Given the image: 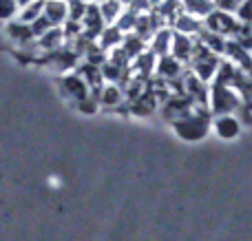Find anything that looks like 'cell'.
<instances>
[{
    "mask_svg": "<svg viewBox=\"0 0 252 241\" xmlns=\"http://www.w3.org/2000/svg\"><path fill=\"white\" fill-rule=\"evenodd\" d=\"M78 109L82 111V113H95V111L100 109V102H97V97L91 93V95H89L87 100L78 102Z\"/></svg>",
    "mask_w": 252,
    "mask_h": 241,
    "instance_id": "cell-22",
    "label": "cell"
},
{
    "mask_svg": "<svg viewBox=\"0 0 252 241\" xmlns=\"http://www.w3.org/2000/svg\"><path fill=\"white\" fill-rule=\"evenodd\" d=\"M122 4H133V0H120Z\"/></svg>",
    "mask_w": 252,
    "mask_h": 241,
    "instance_id": "cell-25",
    "label": "cell"
},
{
    "mask_svg": "<svg viewBox=\"0 0 252 241\" xmlns=\"http://www.w3.org/2000/svg\"><path fill=\"white\" fill-rule=\"evenodd\" d=\"M173 31L168 29H159L155 35H153V42H151V53L155 58H164L170 56V49H173Z\"/></svg>",
    "mask_w": 252,
    "mask_h": 241,
    "instance_id": "cell-12",
    "label": "cell"
},
{
    "mask_svg": "<svg viewBox=\"0 0 252 241\" xmlns=\"http://www.w3.org/2000/svg\"><path fill=\"white\" fill-rule=\"evenodd\" d=\"M237 18L241 20V25L252 27V0H241L239 9H237Z\"/></svg>",
    "mask_w": 252,
    "mask_h": 241,
    "instance_id": "cell-20",
    "label": "cell"
},
{
    "mask_svg": "<svg viewBox=\"0 0 252 241\" xmlns=\"http://www.w3.org/2000/svg\"><path fill=\"white\" fill-rule=\"evenodd\" d=\"M239 100H237V91L232 87H223L217 84L215 91L210 93V109L219 115H232V111H237Z\"/></svg>",
    "mask_w": 252,
    "mask_h": 241,
    "instance_id": "cell-3",
    "label": "cell"
},
{
    "mask_svg": "<svg viewBox=\"0 0 252 241\" xmlns=\"http://www.w3.org/2000/svg\"><path fill=\"white\" fill-rule=\"evenodd\" d=\"M44 4H47V0H35V2H31L29 7H25L20 13V22H27V25L35 22L44 13Z\"/></svg>",
    "mask_w": 252,
    "mask_h": 241,
    "instance_id": "cell-19",
    "label": "cell"
},
{
    "mask_svg": "<svg viewBox=\"0 0 252 241\" xmlns=\"http://www.w3.org/2000/svg\"><path fill=\"white\" fill-rule=\"evenodd\" d=\"M122 40H124L122 31H120L115 25H109L104 31H102V35H100V47L102 49H111V47L118 49L120 44H122Z\"/></svg>",
    "mask_w": 252,
    "mask_h": 241,
    "instance_id": "cell-16",
    "label": "cell"
},
{
    "mask_svg": "<svg viewBox=\"0 0 252 241\" xmlns=\"http://www.w3.org/2000/svg\"><path fill=\"white\" fill-rule=\"evenodd\" d=\"M195 44L197 40L190 38V35H182V33H175L173 35V49H170V56H175L179 62H190V56L195 51Z\"/></svg>",
    "mask_w": 252,
    "mask_h": 241,
    "instance_id": "cell-8",
    "label": "cell"
},
{
    "mask_svg": "<svg viewBox=\"0 0 252 241\" xmlns=\"http://www.w3.org/2000/svg\"><path fill=\"white\" fill-rule=\"evenodd\" d=\"M104 2H109V0H93V4H104Z\"/></svg>",
    "mask_w": 252,
    "mask_h": 241,
    "instance_id": "cell-24",
    "label": "cell"
},
{
    "mask_svg": "<svg viewBox=\"0 0 252 241\" xmlns=\"http://www.w3.org/2000/svg\"><path fill=\"white\" fill-rule=\"evenodd\" d=\"M182 9L195 18H206L215 11V0H182Z\"/></svg>",
    "mask_w": 252,
    "mask_h": 241,
    "instance_id": "cell-14",
    "label": "cell"
},
{
    "mask_svg": "<svg viewBox=\"0 0 252 241\" xmlns=\"http://www.w3.org/2000/svg\"><path fill=\"white\" fill-rule=\"evenodd\" d=\"M60 93L78 104V102L87 100L93 91H91V87H89V84L84 82L78 73H69V75H62V78H60Z\"/></svg>",
    "mask_w": 252,
    "mask_h": 241,
    "instance_id": "cell-5",
    "label": "cell"
},
{
    "mask_svg": "<svg viewBox=\"0 0 252 241\" xmlns=\"http://www.w3.org/2000/svg\"><path fill=\"white\" fill-rule=\"evenodd\" d=\"M31 2H35V0H16V4H18V7H22V9H25V7H29Z\"/></svg>",
    "mask_w": 252,
    "mask_h": 241,
    "instance_id": "cell-23",
    "label": "cell"
},
{
    "mask_svg": "<svg viewBox=\"0 0 252 241\" xmlns=\"http://www.w3.org/2000/svg\"><path fill=\"white\" fill-rule=\"evenodd\" d=\"M44 18L51 22V27H60L69 20V4L62 0H47L44 4Z\"/></svg>",
    "mask_w": 252,
    "mask_h": 241,
    "instance_id": "cell-10",
    "label": "cell"
},
{
    "mask_svg": "<svg viewBox=\"0 0 252 241\" xmlns=\"http://www.w3.org/2000/svg\"><path fill=\"white\" fill-rule=\"evenodd\" d=\"M155 73L159 75V80H164V82H175V80H182L184 78V62H179L175 56L157 58Z\"/></svg>",
    "mask_w": 252,
    "mask_h": 241,
    "instance_id": "cell-6",
    "label": "cell"
},
{
    "mask_svg": "<svg viewBox=\"0 0 252 241\" xmlns=\"http://www.w3.org/2000/svg\"><path fill=\"white\" fill-rule=\"evenodd\" d=\"M175 29H177V33H182V35H197V33H201V29H204V25L199 22V18H195V16H190V13H177L175 16Z\"/></svg>",
    "mask_w": 252,
    "mask_h": 241,
    "instance_id": "cell-11",
    "label": "cell"
},
{
    "mask_svg": "<svg viewBox=\"0 0 252 241\" xmlns=\"http://www.w3.org/2000/svg\"><path fill=\"white\" fill-rule=\"evenodd\" d=\"M208 115L201 113L199 109H195L192 113H188L186 118L177 120L175 122V128H177V133L182 137H186V140H199V137L206 135V128H208Z\"/></svg>",
    "mask_w": 252,
    "mask_h": 241,
    "instance_id": "cell-1",
    "label": "cell"
},
{
    "mask_svg": "<svg viewBox=\"0 0 252 241\" xmlns=\"http://www.w3.org/2000/svg\"><path fill=\"white\" fill-rule=\"evenodd\" d=\"M97 7H100L102 18H104L106 27H109V25H115V22H118V18L122 16V2H120V0H109V2L97 4Z\"/></svg>",
    "mask_w": 252,
    "mask_h": 241,
    "instance_id": "cell-17",
    "label": "cell"
},
{
    "mask_svg": "<svg viewBox=\"0 0 252 241\" xmlns=\"http://www.w3.org/2000/svg\"><path fill=\"white\" fill-rule=\"evenodd\" d=\"M16 9H18L16 0H0V22L11 20L13 13H16Z\"/></svg>",
    "mask_w": 252,
    "mask_h": 241,
    "instance_id": "cell-21",
    "label": "cell"
},
{
    "mask_svg": "<svg viewBox=\"0 0 252 241\" xmlns=\"http://www.w3.org/2000/svg\"><path fill=\"white\" fill-rule=\"evenodd\" d=\"M215 126H217L219 135H223V137H232L239 131V122H237V118H232V115H219Z\"/></svg>",
    "mask_w": 252,
    "mask_h": 241,
    "instance_id": "cell-18",
    "label": "cell"
},
{
    "mask_svg": "<svg viewBox=\"0 0 252 241\" xmlns=\"http://www.w3.org/2000/svg\"><path fill=\"white\" fill-rule=\"evenodd\" d=\"M93 95L97 97L100 106H104V109H120V104L126 100L124 89L120 84H104V87L95 89Z\"/></svg>",
    "mask_w": 252,
    "mask_h": 241,
    "instance_id": "cell-7",
    "label": "cell"
},
{
    "mask_svg": "<svg viewBox=\"0 0 252 241\" xmlns=\"http://www.w3.org/2000/svg\"><path fill=\"white\" fill-rule=\"evenodd\" d=\"M78 62H80L78 53H75L71 47H62V49H58V51L49 53V56L44 58V64L60 75H66L69 71H73L75 66H78Z\"/></svg>",
    "mask_w": 252,
    "mask_h": 241,
    "instance_id": "cell-4",
    "label": "cell"
},
{
    "mask_svg": "<svg viewBox=\"0 0 252 241\" xmlns=\"http://www.w3.org/2000/svg\"><path fill=\"white\" fill-rule=\"evenodd\" d=\"M204 31L215 35H221V38H228V35H237L241 31L239 22L230 16V13H223V11H213L210 16L204 18Z\"/></svg>",
    "mask_w": 252,
    "mask_h": 241,
    "instance_id": "cell-2",
    "label": "cell"
},
{
    "mask_svg": "<svg viewBox=\"0 0 252 241\" xmlns=\"http://www.w3.org/2000/svg\"><path fill=\"white\" fill-rule=\"evenodd\" d=\"M120 47H122V51L126 53V56L135 60V58H139L142 56V51H144V40L139 38V35H135V33H126Z\"/></svg>",
    "mask_w": 252,
    "mask_h": 241,
    "instance_id": "cell-15",
    "label": "cell"
},
{
    "mask_svg": "<svg viewBox=\"0 0 252 241\" xmlns=\"http://www.w3.org/2000/svg\"><path fill=\"white\" fill-rule=\"evenodd\" d=\"M157 106H159V100H157V95L148 89V93H144L142 97H137L135 102H128V109L133 111L135 115H148L153 113V111H157Z\"/></svg>",
    "mask_w": 252,
    "mask_h": 241,
    "instance_id": "cell-13",
    "label": "cell"
},
{
    "mask_svg": "<svg viewBox=\"0 0 252 241\" xmlns=\"http://www.w3.org/2000/svg\"><path fill=\"white\" fill-rule=\"evenodd\" d=\"M7 35L13 40V42L20 44V47H29V44L35 42V35H33V31H31V25L20 22V20L9 22L7 25Z\"/></svg>",
    "mask_w": 252,
    "mask_h": 241,
    "instance_id": "cell-9",
    "label": "cell"
}]
</instances>
